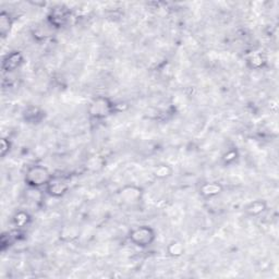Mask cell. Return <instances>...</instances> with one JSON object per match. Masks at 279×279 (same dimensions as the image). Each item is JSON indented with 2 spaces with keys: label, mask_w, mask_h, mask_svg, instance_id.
Segmentation results:
<instances>
[{
  "label": "cell",
  "mask_w": 279,
  "mask_h": 279,
  "mask_svg": "<svg viewBox=\"0 0 279 279\" xmlns=\"http://www.w3.org/2000/svg\"><path fill=\"white\" fill-rule=\"evenodd\" d=\"M267 210V203L264 200H255L245 206V213L251 217L260 216Z\"/></svg>",
  "instance_id": "30bf717a"
},
{
  "label": "cell",
  "mask_w": 279,
  "mask_h": 279,
  "mask_svg": "<svg viewBox=\"0 0 279 279\" xmlns=\"http://www.w3.org/2000/svg\"><path fill=\"white\" fill-rule=\"evenodd\" d=\"M11 29H12V19L8 12L2 11L0 13V34L2 37H5L10 33Z\"/></svg>",
  "instance_id": "5bb4252c"
},
{
  "label": "cell",
  "mask_w": 279,
  "mask_h": 279,
  "mask_svg": "<svg viewBox=\"0 0 279 279\" xmlns=\"http://www.w3.org/2000/svg\"><path fill=\"white\" fill-rule=\"evenodd\" d=\"M144 191L141 187L136 185H128L122 187L119 192L118 197L122 203L126 205H137L143 200Z\"/></svg>",
  "instance_id": "277c9868"
},
{
  "label": "cell",
  "mask_w": 279,
  "mask_h": 279,
  "mask_svg": "<svg viewBox=\"0 0 279 279\" xmlns=\"http://www.w3.org/2000/svg\"><path fill=\"white\" fill-rule=\"evenodd\" d=\"M45 188L46 192L50 197L55 199H60L68 193L70 189V183L64 177L54 176Z\"/></svg>",
  "instance_id": "5b68a950"
},
{
  "label": "cell",
  "mask_w": 279,
  "mask_h": 279,
  "mask_svg": "<svg viewBox=\"0 0 279 279\" xmlns=\"http://www.w3.org/2000/svg\"><path fill=\"white\" fill-rule=\"evenodd\" d=\"M54 175L47 167L43 165H33L26 169L24 182L30 189H41L46 187Z\"/></svg>",
  "instance_id": "6da1fadb"
},
{
  "label": "cell",
  "mask_w": 279,
  "mask_h": 279,
  "mask_svg": "<svg viewBox=\"0 0 279 279\" xmlns=\"http://www.w3.org/2000/svg\"><path fill=\"white\" fill-rule=\"evenodd\" d=\"M130 242L139 248H148L156 240V231L148 225H141L135 227L129 232Z\"/></svg>",
  "instance_id": "3957f363"
},
{
  "label": "cell",
  "mask_w": 279,
  "mask_h": 279,
  "mask_svg": "<svg viewBox=\"0 0 279 279\" xmlns=\"http://www.w3.org/2000/svg\"><path fill=\"white\" fill-rule=\"evenodd\" d=\"M114 113H116V104L106 96L95 97L87 107V114L94 120H104Z\"/></svg>",
  "instance_id": "7a4b0ae2"
},
{
  "label": "cell",
  "mask_w": 279,
  "mask_h": 279,
  "mask_svg": "<svg viewBox=\"0 0 279 279\" xmlns=\"http://www.w3.org/2000/svg\"><path fill=\"white\" fill-rule=\"evenodd\" d=\"M200 194L201 197L204 199H211L218 195L224 191V187L221 183L216 182V181H209V182H204L200 187Z\"/></svg>",
  "instance_id": "ba28073f"
},
{
  "label": "cell",
  "mask_w": 279,
  "mask_h": 279,
  "mask_svg": "<svg viewBox=\"0 0 279 279\" xmlns=\"http://www.w3.org/2000/svg\"><path fill=\"white\" fill-rule=\"evenodd\" d=\"M174 174V169L172 167L167 164H159L156 165L153 169V176L157 178L159 180L168 179Z\"/></svg>",
  "instance_id": "7c38bea8"
},
{
  "label": "cell",
  "mask_w": 279,
  "mask_h": 279,
  "mask_svg": "<svg viewBox=\"0 0 279 279\" xmlns=\"http://www.w3.org/2000/svg\"><path fill=\"white\" fill-rule=\"evenodd\" d=\"M166 251H167V254L171 256V258H175V259L180 258V256H182L183 253H185V245H183L181 241L172 240V241L167 245Z\"/></svg>",
  "instance_id": "4fadbf2b"
},
{
  "label": "cell",
  "mask_w": 279,
  "mask_h": 279,
  "mask_svg": "<svg viewBox=\"0 0 279 279\" xmlns=\"http://www.w3.org/2000/svg\"><path fill=\"white\" fill-rule=\"evenodd\" d=\"M44 116H45V111L36 106H29L23 111V118L27 124H38L44 119Z\"/></svg>",
  "instance_id": "9c48e42d"
},
{
  "label": "cell",
  "mask_w": 279,
  "mask_h": 279,
  "mask_svg": "<svg viewBox=\"0 0 279 279\" xmlns=\"http://www.w3.org/2000/svg\"><path fill=\"white\" fill-rule=\"evenodd\" d=\"M10 147H11V144L9 142V140L2 139L1 140V156L2 157H5V155L10 152Z\"/></svg>",
  "instance_id": "e0dca14e"
},
{
  "label": "cell",
  "mask_w": 279,
  "mask_h": 279,
  "mask_svg": "<svg viewBox=\"0 0 279 279\" xmlns=\"http://www.w3.org/2000/svg\"><path fill=\"white\" fill-rule=\"evenodd\" d=\"M248 66L250 67L251 69H261L263 68L266 64V58L264 54H262L260 52H253L252 54H250V56L247 59Z\"/></svg>",
  "instance_id": "8fae6325"
},
{
  "label": "cell",
  "mask_w": 279,
  "mask_h": 279,
  "mask_svg": "<svg viewBox=\"0 0 279 279\" xmlns=\"http://www.w3.org/2000/svg\"><path fill=\"white\" fill-rule=\"evenodd\" d=\"M69 18H70V11L67 8L59 5V7H56L50 11V13L47 18V22L54 27V29L58 30L68 23Z\"/></svg>",
  "instance_id": "8992f818"
},
{
  "label": "cell",
  "mask_w": 279,
  "mask_h": 279,
  "mask_svg": "<svg viewBox=\"0 0 279 279\" xmlns=\"http://www.w3.org/2000/svg\"><path fill=\"white\" fill-rule=\"evenodd\" d=\"M239 158V153L236 148H231L229 150H227V152L222 155V163L225 165H232L236 163Z\"/></svg>",
  "instance_id": "2e32d148"
},
{
  "label": "cell",
  "mask_w": 279,
  "mask_h": 279,
  "mask_svg": "<svg viewBox=\"0 0 279 279\" xmlns=\"http://www.w3.org/2000/svg\"><path fill=\"white\" fill-rule=\"evenodd\" d=\"M24 63V57L21 52L14 50L9 53L2 61V69L7 72H12L18 70Z\"/></svg>",
  "instance_id": "52a82bcc"
},
{
  "label": "cell",
  "mask_w": 279,
  "mask_h": 279,
  "mask_svg": "<svg viewBox=\"0 0 279 279\" xmlns=\"http://www.w3.org/2000/svg\"><path fill=\"white\" fill-rule=\"evenodd\" d=\"M30 221H31V216L24 210L18 211V213H16L13 217L14 225L18 228H23V227L27 226Z\"/></svg>",
  "instance_id": "9a60e30c"
}]
</instances>
